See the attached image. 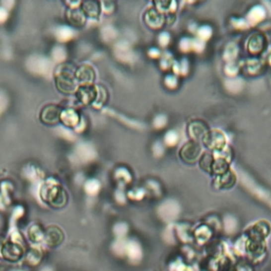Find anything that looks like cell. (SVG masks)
Masks as SVG:
<instances>
[{"mask_svg": "<svg viewBox=\"0 0 271 271\" xmlns=\"http://www.w3.org/2000/svg\"><path fill=\"white\" fill-rule=\"evenodd\" d=\"M23 248L19 245L13 242H7L4 244L1 250V254L4 260L9 262H17L23 257Z\"/></svg>", "mask_w": 271, "mask_h": 271, "instance_id": "6da1fadb", "label": "cell"}, {"mask_svg": "<svg viewBox=\"0 0 271 271\" xmlns=\"http://www.w3.org/2000/svg\"><path fill=\"white\" fill-rule=\"evenodd\" d=\"M58 84L59 88L65 92H70L75 88L73 75L67 71H62V73L58 76Z\"/></svg>", "mask_w": 271, "mask_h": 271, "instance_id": "7a4b0ae2", "label": "cell"}, {"mask_svg": "<svg viewBox=\"0 0 271 271\" xmlns=\"http://www.w3.org/2000/svg\"><path fill=\"white\" fill-rule=\"evenodd\" d=\"M61 116V109L55 105H49L44 108L42 113V120L45 123L53 124L59 121Z\"/></svg>", "mask_w": 271, "mask_h": 271, "instance_id": "3957f363", "label": "cell"}, {"mask_svg": "<svg viewBox=\"0 0 271 271\" xmlns=\"http://www.w3.org/2000/svg\"><path fill=\"white\" fill-rule=\"evenodd\" d=\"M46 242L50 246H57L62 243L64 235L62 231L57 227H50L48 228L45 234Z\"/></svg>", "mask_w": 271, "mask_h": 271, "instance_id": "277c9868", "label": "cell"}, {"mask_svg": "<svg viewBox=\"0 0 271 271\" xmlns=\"http://www.w3.org/2000/svg\"><path fill=\"white\" fill-rule=\"evenodd\" d=\"M76 94L79 101H82L83 103H90L94 100L95 95H97V92H95L92 86L86 85V86L79 87Z\"/></svg>", "mask_w": 271, "mask_h": 271, "instance_id": "5b68a950", "label": "cell"}, {"mask_svg": "<svg viewBox=\"0 0 271 271\" xmlns=\"http://www.w3.org/2000/svg\"><path fill=\"white\" fill-rule=\"evenodd\" d=\"M85 14L84 12L81 10H70L69 13H68V18H69V21L71 23H73V25H76V26H82L83 23L85 22L86 20V17H85Z\"/></svg>", "mask_w": 271, "mask_h": 271, "instance_id": "8992f818", "label": "cell"}, {"mask_svg": "<svg viewBox=\"0 0 271 271\" xmlns=\"http://www.w3.org/2000/svg\"><path fill=\"white\" fill-rule=\"evenodd\" d=\"M82 11L84 12L85 15H88L93 17V16H98L100 13V7L98 2H93V1H88V2H84L82 4Z\"/></svg>", "mask_w": 271, "mask_h": 271, "instance_id": "52a82bcc", "label": "cell"}, {"mask_svg": "<svg viewBox=\"0 0 271 271\" xmlns=\"http://www.w3.org/2000/svg\"><path fill=\"white\" fill-rule=\"evenodd\" d=\"M75 76L82 82H90L91 79L94 77V73L91 69L82 67L75 73Z\"/></svg>", "mask_w": 271, "mask_h": 271, "instance_id": "ba28073f", "label": "cell"}]
</instances>
